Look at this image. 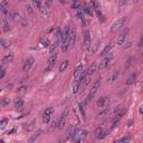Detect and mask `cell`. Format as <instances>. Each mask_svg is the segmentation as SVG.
Masks as SVG:
<instances>
[{"label":"cell","mask_w":143,"mask_h":143,"mask_svg":"<svg viewBox=\"0 0 143 143\" xmlns=\"http://www.w3.org/2000/svg\"><path fill=\"white\" fill-rule=\"evenodd\" d=\"M69 34H71V28H69V26H66V28H65L64 33H63V36H62V50L64 51V53L68 50Z\"/></svg>","instance_id":"cell-1"},{"label":"cell","mask_w":143,"mask_h":143,"mask_svg":"<svg viewBox=\"0 0 143 143\" xmlns=\"http://www.w3.org/2000/svg\"><path fill=\"white\" fill-rule=\"evenodd\" d=\"M86 136H87L86 131H84V130H82L80 127L76 126V130H75V132H74V135H73V138H72V141H74V142H82V141L85 140Z\"/></svg>","instance_id":"cell-2"},{"label":"cell","mask_w":143,"mask_h":143,"mask_svg":"<svg viewBox=\"0 0 143 143\" xmlns=\"http://www.w3.org/2000/svg\"><path fill=\"white\" fill-rule=\"evenodd\" d=\"M100 86H101V79L98 78L97 80H96L95 83H94V85L92 86V88H91V92H89V94L87 95V98L85 100V104H87L88 102H91L92 101V98L94 97V95L96 94V92H97V89L100 88Z\"/></svg>","instance_id":"cell-3"},{"label":"cell","mask_w":143,"mask_h":143,"mask_svg":"<svg viewBox=\"0 0 143 143\" xmlns=\"http://www.w3.org/2000/svg\"><path fill=\"white\" fill-rule=\"evenodd\" d=\"M125 22H126V17H121V18H118V19L116 20V21L114 22L113 25H112L111 31H112V33H115L116 30H118L120 28H122V27L124 26Z\"/></svg>","instance_id":"cell-4"},{"label":"cell","mask_w":143,"mask_h":143,"mask_svg":"<svg viewBox=\"0 0 143 143\" xmlns=\"http://www.w3.org/2000/svg\"><path fill=\"white\" fill-rule=\"evenodd\" d=\"M54 114V107H47L44 112V115H42V122L44 124H48L51 120V116Z\"/></svg>","instance_id":"cell-5"},{"label":"cell","mask_w":143,"mask_h":143,"mask_svg":"<svg viewBox=\"0 0 143 143\" xmlns=\"http://www.w3.org/2000/svg\"><path fill=\"white\" fill-rule=\"evenodd\" d=\"M56 60H57V55L54 53L53 55L49 57V59H48V62H47V66H46V68H45V71H46V72L53 71L54 66H55V64H56Z\"/></svg>","instance_id":"cell-6"},{"label":"cell","mask_w":143,"mask_h":143,"mask_svg":"<svg viewBox=\"0 0 143 143\" xmlns=\"http://www.w3.org/2000/svg\"><path fill=\"white\" fill-rule=\"evenodd\" d=\"M76 38H77V31H76L75 28H72L71 34H69V39H68V49L74 46V44L76 41Z\"/></svg>","instance_id":"cell-7"},{"label":"cell","mask_w":143,"mask_h":143,"mask_svg":"<svg viewBox=\"0 0 143 143\" xmlns=\"http://www.w3.org/2000/svg\"><path fill=\"white\" fill-rule=\"evenodd\" d=\"M75 130H76V125H74V124L69 125L68 129H67V131H66V133H65L64 141H69V140H72V138H73V135H74V132H75Z\"/></svg>","instance_id":"cell-8"},{"label":"cell","mask_w":143,"mask_h":143,"mask_svg":"<svg viewBox=\"0 0 143 143\" xmlns=\"http://www.w3.org/2000/svg\"><path fill=\"white\" fill-rule=\"evenodd\" d=\"M34 63H35V59H34L33 57H29V58H27L26 60H25V63H24V66H22V71L24 72H29L31 69V67L34 66Z\"/></svg>","instance_id":"cell-9"},{"label":"cell","mask_w":143,"mask_h":143,"mask_svg":"<svg viewBox=\"0 0 143 143\" xmlns=\"http://www.w3.org/2000/svg\"><path fill=\"white\" fill-rule=\"evenodd\" d=\"M67 115H68V109H65L64 113L58 118V129H63V127H64L65 123H66V120H67Z\"/></svg>","instance_id":"cell-10"},{"label":"cell","mask_w":143,"mask_h":143,"mask_svg":"<svg viewBox=\"0 0 143 143\" xmlns=\"http://www.w3.org/2000/svg\"><path fill=\"white\" fill-rule=\"evenodd\" d=\"M112 59H113V56H112V55H108L107 57H105L104 59H103V62L101 63L100 65H98V69H104V68H106V67L108 66L109 64H111Z\"/></svg>","instance_id":"cell-11"},{"label":"cell","mask_w":143,"mask_h":143,"mask_svg":"<svg viewBox=\"0 0 143 143\" xmlns=\"http://www.w3.org/2000/svg\"><path fill=\"white\" fill-rule=\"evenodd\" d=\"M127 35H129V29L126 28V29H124V30L120 34V36L117 37V45H123V44H124Z\"/></svg>","instance_id":"cell-12"},{"label":"cell","mask_w":143,"mask_h":143,"mask_svg":"<svg viewBox=\"0 0 143 143\" xmlns=\"http://www.w3.org/2000/svg\"><path fill=\"white\" fill-rule=\"evenodd\" d=\"M0 9H1V12L4 16L9 15V3L7 2V0H1V3H0Z\"/></svg>","instance_id":"cell-13"},{"label":"cell","mask_w":143,"mask_h":143,"mask_svg":"<svg viewBox=\"0 0 143 143\" xmlns=\"http://www.w3.org/2000/svg\"><path fill=\"white\" fill-rule=\"evenodd\" d=\"M84 46L86 49H89L91 47V34L88 30H85L84 33Z\"/></svg>","instance_id":"cell-14"},{"label":"cell","mask_w":143,"mask_h":143,"mask_svg":"<svg viewBox=\"0 0 143 143\" xmlns=\"http://www.w3.org/2000/svg\"><path fill=\"white\" fill-rule=\"evenodd\" d=\"M12 59H13V53L7 54V55L3 56V58H2L1 65H2V66H4V65H7V64H9V63L12 62Z\"/></svg>","instance_id":"cell-15"},{"label":"cell","mask_w":143,"mask_h":143,"mask_svg":"<svg viewBox=\"0 0 143 143\" xmlns=\"http://www.w3.org/2000/svg\"><path fill=\"white\" fill-rule=\"evenodd\" d=\"M97 106L98 107H105V106H107V104H108V97L107 96H102V97H100L98 98V101H97Z\"/></svg>","instance_id":"cell-16"},{"label":"cell","mask_w":143,"mask_h":143,"mask_svg":"<svg viewBox=\"0 0 143 143\" xmlns=\"http://www.w3.org/2000/svg\"><path fill=\"white\" fill-rule=\"evenodd\" d=\"M118 76H120V72H118V71L113 72V73H112L111 75L108 76V78H107V83H109V84L114 83V82H115V80L118 78Z\"/></svg>","instance_id":"cell-17"},{"label":"cell","mask_w":143,"mask_h":143,"mask_svg":"<svg viewBox=\"0 0 143 143\" xmlns=\"http://www.w3.org/2000/svg\"><path fill=\"white\" fill-rule=\"evenodd\" d=\"M113 46H114V45L112 44V42H111V44H108L107 46H105V47H104V49H103V50L101 51V56H102V57H105V56H107V55L109 54V51L112 50Z\"/></svg>","instance_id":"cell-18"},{"label":"cell","mask_w":143,"mask_h":143,"mask_svg":"<svg viewBox=\"0 0 143 143\" xmlns=\"http://www.w3.org/2000/svg\"><path fill=\"white\" fill-rule=\"evenodd\" d=\"M2 28H3L4 33H8V31H10V27H9L8 19H7V16H4V15H3V17H2Z\"/></svg>","instance_id":"cell-19"},{"label":"cell","mask_w":143,"mask_h":143,"mask_svg":"<svg viewBox=\"0 0 143 143\" xmlns=\"http://www.w3.org/2000/svg\"><path fill=\"white\" fill-rule=\"evenodd\" d=\"M89 80H91V76H88V75H87L86 77H85L84 79H83L82 82H80V86H79V91H80V92H82V91H84V88L87 86V85H88Z\"/></svg>","instance_id":"cell-20"},{"label":"cell","mask_w":143,"mask_h":143,"mask_svg":"<svg viewBox=\"0 0 143 143\" xmlns=\"http://www.w3.org/2000/svg\"><path fill=\"white\" fill-rule=\"evenodd\" d=\"M136 77H138V73H132L131 75L127 77V79H126V85H132L134 82L136 80Z\"/></svg>","instance_id":"cell-21"},{"label":"cell","mask_w":143,"mask_h":143,"mask_svg":"<svg viewBox=\"0 0 143 143\" xmlns=\"http://www.w3.org/2000/svg\"><path fill=\"white\" fill-rule=\"evenodd\" d=\"M97 68H98V67H97V65H96V63H93V64H92L91 66L87 68V75L92 76L96 71H97Z\"/></svg>","instance_id":"cell-22"},{"label":"cell","mask_w":143,"mask_h":143,"mask_svg":"<svg viewBox=\"0 0 143 143\" xmlns=\"http://www.w3.org/2000/svg\"><path fill=\"white\" fill-rule=\"evenodd\" d=\"M105 135H106V133L103 131L102 127H98V129H96V131H95V138L96 139H103Z\"/></svg>","instance_id":"cell-23"},{"label":"cell","mask_w":143,"mask_h":143,"mask_svg":"<svg viewBox=\"0 0 143 143\" xmlns=\"http://www.w3.org/2000/svg\"><path fill=\"white\" fill-rule=\"evenodd\" d=\"M134 63H135V58H134V57H130L129 59L126 60V63H125V65H124V69H129L131 66H133Z\"/></svg>","instance_id":"cell-24"},{"label":"cell","mask_w":143,"mask_h":143,"mask_svg":"<svg viewBox=\"0 0 143 143\" xmlns=\"http://www.w3.org/2000/svg\"><path fill=\"white\" fill-rule=\"evenodd\" d=\"M41 133H42L41 130H37V132H36L35 134H33V135L29 138V142H35V141L40 136V134H41Z\"/></svg>","instance_id":"cell-25"},{"label":"cell","mask_w":143,"mask_h":143,"mask_svg":"<svg viewBox=\"0 0 143 143\" xmlns=\"http://www.w3.org/2000/svg\"><path fill=\"white\" fill-rule=\"evenodd\" d=\"M83 72V65L82 64H79V65H77L76 66V68H75V71H74V76H75V78H78V76L80 75V73Z\"/></svg>","instance_id":"cell-26"},{"label":"cell","mask_w":143,"mask_h":143,"mask_svg":"<svg viewBox=\"0 0 143 143\" xmlns=\"http://www.w3.org/2000/svg\"><path fill=\"white\" fill-rule=\"evenodd\" d=\"M24 105H25V103L21 98H17V100L15 101V107L17 109H21L22 107H24Z\"/></svg>","instance_id":"cell-27"},{"label":"cell","mask_w":143,"mask_h":143,"mask_svg":"<svg viewBox=\"0 0 143 143\" xmlns=\"http://www.w3.org/2000/svg\"><path fill=\"white\" fill-rule=\"evenodd\" d=\"M79 86H80V82L78 79H76L73 84V93L74 94H77L79 92Z\"/></svg>","instance_id":"cell-28"},{"label":"cell","mask_w":143,"mask_h":143,"mask_svg":"<svg viewBox=\"0 0 143 143\" xmlns=\"http://www.w3.org/2000/svg\"><path fill=\"white\" fill-rule=\"evenodd\" d=\"M60 42H62V41H60V40L56 39V41H55V42H54V44H51V45H50V46H49V51H50V53H51V54H53V53H55L56 48H57V47H58V45H59V44H60Z\"/></svg>","instance_id":"cell-29"},{"label":"cell","mask_w":143,"mask_h":143,"mask_svg":"<svg viewBox=\"0 0 143 143\" xmlns=\"http://www.w3.org/2000/svg\"><path fill=\"white\" fill-rule=\"evenodd\" d=\"M91 6H92V8H93L95 11L101 10V6H100V3H98L96 0H91Z\"/></svg>","instance_id":"cell-30"},{"label":"cell","mask_w":143,"mask_h":143,"mask_svg":"<svg viewBox=\"0 0 143 143\" xmlns=\"http://www.w3.org/2000/svg\"><path fill=\"white\" fill-rule=\"evenodd\" d=\"M39 10H40V12H41L42 16H45L46 18L49 17V8H47L46 6H45V7H41Z\"/></svg>","instance_id":"cell-31"},{"label":"cell","mask_w":143,"mask_h":143,"mask_svg":"<svg viewBox=\"0 0 143 143\" xmlns=\"http://www.w3.org/2000/svg\"><path fill=\"white\" fill-rule=\"evenodd\" d=\"M40 45H41V47L47 48V47L50 46V42H49V40L47 39V38H41V39H40Z\"/></svg>","instance_id":"cell-32"},{"label":"cell","mask_w":143,"mask_h":143,"mask_svg":"<svg viewBox=\"0 0 143 143\" xmlns=\"http://www.w3.org/2000/svg\"><path fill=\"white\" fill-rule=\"evenodd\" d=\"M67 67H68V60H64V62L60 64V66H59V72H60V73L65 72Z\"/></svg>","instance_id":"cell-33"},{"label":"cell","mask_w":143,"mask_h":143,"mask_svg":"<svg viewBox=\"0 0 143 143\" xmlns=\"http://www.w3.org/2000/svg\"><path fill=\"white\" fill-rule=\"evenodd\" d=\"M83 12H84V11H82V10H79V9H78V11H77V17L79 18L80 20H82L83 26H85V18H84V15H83Z\"/></svg>","instance_id":"cell-34"},{"label":"cell","mask_w":143,"mask_h":143,"mask_svg":"<svg viewBox=\"0 0 143 143\" xmlns=\"http://www.w3.org/2000/svg\"><path fill=\"white\" fill-rule=\"evenodd\" d=\"M92 9H93V8H92V6H85L84 10H83V11H84L85 13H87V15L92 16V15H93V10H92Z\"/></svg>","instance_id":"cell-35"},{"label":"cell","mask_w":143,"mask_h":143,"mask_svg":"<svg viewBox=\"0 0 143 143\" xmlns=\"http://www.w3.org/2000/svg\"><path fill=\"white\" fill-rule=\"evenodd\" d=\"M33 1V4L36 7L37 9L41 8V0H31Z\"/></svg>","instance_id":"cell-36"},{"label":"cell","mask_w":143,"mask_h":143,"mask_svg":"<svg viewBox=\"0 0 143 143\" xmlns=\"http://www.w3.org/2000/svg\"><path fill=\"white\" fill-rule=\"evenodd\" d=\"M130 140H131L130 136H123V138L116 140V142H117V143H120V142H130Z\"/></svg>","instance_id":"cell-37"},{"label":"cell","mask_w":143,"mask_h":143,"mask_svg":"<svg viewBox=\"0 0 143 143\" xmlns=\"http://www.w3.org/2000/svg\"><path fill=\"white\" fill-rule=\"evenodd\" d=\"M7 123H8V120L7 118H2L1 120V122H0V129H4L6 127V125H7Z\"/></svg>","instance_id":"cell-38"},{"label":"cell","mask_w":143,"mask_h":143,"mask_svg":"<svg viewBox=\"0 0 143 143\" xmlns=\"http://www.w3.org/2000/svg\"><path fill=\"white\" fill-rule=\"evenodd\" d=\"M7 105H9V98H2V101H1V106H2V107H6Z\"/></svg>","instance_id":"cell-39"},{"label":"cell","mask_w":143,"mask_h":143,"mask_svg":"<svg viewBox=\"0 0 143 143\" xmlns=\"http://www.w3.org/2000/svg\"><path fill=\"white\" fill-rule=\"evenodd\" d=\"M78 107H79V112H80V113H82L83 118H84V120H86V114H85V112H84V108H83V106L79 104V106H78Z\"/></svg>","instance_id":"cell-40"},{"label":"cell","mask_w":143,"mask_h":143,"mask_svg":"<svg viewBox=\"0 0 143 143\" xmlns=\"http://www.w3.org/2000/svg\"><path fill=\"white\" fill-rule=\"evenodd\" d=\"M51 129H56V127H58V120H55L51 122V125H50Z\"/></svg>","instance_id":"cell-41"},{"label":"cell","mask_w":143,"mask_h":143,"mask_svg":"<svg viewBox=\"0 0 143 143\" xmlns=\"http://www.w3.org/2000/svg\"><path fill=\"white\" fill-rule=\"evenodd\" d=\"M73 7L74 9H80V3L79 2H73Z\"/></svg>","instance_id":"cell-42"},{"label":"cell","mask_w":143,"mask_h":143,"mask_svg":"<svg viewBox=\"0 0 143 143\" xmlns=\"http://www.w3.org/2000/svg\"><path fill=\"white\" fill-rule=\"evenodd\" d=\"M51 4H53V0H46V3H45V6H46L47 8H50Z\"/></svg>","instance_id":"cell-43"},{"label":"cell","mask_w":143,"mask_h":143,"mask_svg":"<svg viewBox=\"0 0 143 143\" xmlns=\"http://www.w3.org/2000/svg\"><path fill=\"white\" fill-rule=\"evenodd\" d=\"M34 125H35V121H33V122L29 124V126H26V129L27 130H31V129H34Z\"/></svg>","instance_id":"cell-44"},{"label":"cell","mask_w":143,"mask_h":143,"mask_svg":"<svg viewBox=\"0 0 143 143\" xmlns=\"http://www.w3.org/2000/svg\"><path fill=\"white\" fill-rule=\"evenodd\" d=\"M27 10H28L29 15H33V8H31L30 4H28V6H27Z\"/></svg>","instance_id":"cell-45"},{"label":"cell","mask_w":143,"mask_h":143,"mask_svg":"<svg viewBox=\"0 0 143 143\" xmlns=\"http://www.w3.org/2000/svg\"><path fill=\"white\" fill-rule=\"evenodd\" d=\"M4 74H6V71L2 68V69H1V74H0V79H2V78L4 77Z\"/></svg>","instance_id":"cell-46"},{"label":"cell","mask_w":143,"mask_h":143,"mask_svg":"<svg viewBox=\"0 0 143 143\" xmlns=\"http://www.w3.org/2000/svg\"><path fill=\"white\" fill-rule=\"evenodd\" d=\"M126 1L127 0H118V4H120V6H124V4L126 3Z\"/></svg>","instance_id":"cell-47"},{"label":"cell","mask_w":143,"mask_h":143,"mask_svg":"<svg viewBox=\"0 0 143 143\" xmlns=\"http://www.w3.org/2000/svg\"><path fill=\"white\" fill-rule=\"evenodd\" d=\"M1 46L3 47V48H6V47H7V44H6V41H4L3 38H1Z\"/></svg>","instance_id":"cell-48"},{"label":"cell","mask_w":143,"mask_h":143,"mask_svg":"<svg viewBox=\"0 0 143 143\" xmlns=\"http://www.w3.org/2000/svg\"><path fill=\"white\" fill-rule=\"evenodd\" d=\"M12 18H13V19H19V13H17V12H13Z\"/></svg>","instance_id":"cell-49"},{"label":"cell","mask_w":143,"mask_h":143,"mask_svg":"<svg viewBox=\"0 0 143 143\" xmlns=\"http://www.w3.org/2000/svg\"><path fill=\"white\" fill-rule=\"evenodd\" d=\"M139 45H140V46H142V45H143V35L141 36V39H140V41H139Z\"/></svg>","instance_id":"cell-50"},{"label":"cell","mask_w":143,"mask_h":143,"mask_svg":"<svg viewBox=\"0 0 143 143\" xmlns=\"http://www.w3.org/2000/svg\"><path fill=\"white\" fill-rule=\"evenodd\" d=\"M13 132H16V129H12L10 132H8V134H11V133H13Z\"/></svg>","instance_id":"cell-51"},{"label":"cell","mask_w":143,"mask_h":143,"mask_svg":"<svg viewBox=\"0 0 143 143\" xmlns=\"http://www.w3.org/2000/svg\"><path fill=\"white\" fill-rule=\"evenodd\" d=\"M140 113L143 114V107H141V108H140Z\"/></svg>","instance_id":"cell-52"},{"label":"cell","mask_w":143,"mask_h":143,"mask_svg":"<svg viewBox=\"0 0 143 143\" xmlns=\"http://www.w3.org/2000/svg\"><path fill=\"white\" fill-rule=\"evenodd\" d=\"M132 123H133V121H130V122H129V126H131Z\"/></svg>","instance_id":"cell-53"},{"label":"cell","mask_w":143,"mask_h":143,"mask_svg":"<svg viewBox=\"0 0 143 143\" xmlns=\"http://www.w3.org/2000/svg\"><path fill=\"white\" fill-rule=\"evenodd\" d=\"M139 1H140V0H133V2H134V3H136V2H139Z\"/></svg>","instance_id":"cell-54"},{"label":"cell","mask_w":143,"mask_h":143,"mask_svg":"<svg viewBox=\"0 0 143 143\" xmlns=\"http://www.w3.org/2000/svg\"><path fill=\"white\" fill-rule=\"evenodd\" d=\"M73 2H79V0H73Z\"/></svg>","instance_id":"cell-55"},{"label":"cell","mask_w":143,"mask_h":143,"mask_svg":"<svg viewBox=\"0 0 143 143\" xmlns=\"http://www.w3.org/2000/svg\"><path fill=\"white\" fill-rule=\"evenodd\" d=\"M142 91H143V86H142Z\"/></svg>","instance_id":"cell-56"}]
</instances>
